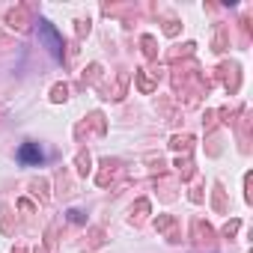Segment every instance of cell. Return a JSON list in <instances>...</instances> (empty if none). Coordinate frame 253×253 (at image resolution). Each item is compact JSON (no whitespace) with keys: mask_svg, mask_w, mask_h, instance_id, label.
Masks as SVG:
<instances>
[{"mask_svg":"<svg viewBox=\"0 0 253 253\" xmlns=\"http://www.w3.org/2000/svg\"><path fill=\"white\" fill-rule=\"evenodd\" d=\"M104 131H107V119H104V113L101 110H92L78 128H75V134H78V140H84V134L89 137V134H95V137H104Z\"/></svg>","mask_w":253,"mask_h":253,"instance_id":"6da1fadb","label":"cell"},{"mask_svg":"<svg viewBox=\"0 0 253 253\" xmlns=\"http://www.w3.org/2000/svg\"><path fill=\"white\" fill-rule=\"evenodd\" d=\"M39 36L45 39V45L51 48V54H54L57 60H63V51H66V45H63V36L54 30V24H51V21L39 18Z\"/></svg>","mask_w":253,"mask_h":253,"instance_id":"7a4b0ae2","label":"cell"},{"mask_svg":"<svg viewBox=\"0 0 253 253\" xmlns=\"http://www.w3.org/2000/svg\"><path fill=\"white\" fill-rule=\"evenodd\" d=\"M217 75H220V81H223L226 92H229V95H235V92H238V86H241V69H238V63H223V66L217 69Z\"/></svg>","mask_w":253,"mask_h":253,"instance_id":"3957f363","label":"cell"},{"mask_svg":"<svg viewBox=\"0 0 253 253\" xmlns=\"http://www.w3.org/2000/svg\"><path fill=\"white\" fill-rule=\"evenodd\" d=\"M119 173H122V161H116V158H101V170L95 173V182H98L101 188H107L110 182L119 179Z\"/></svg>","mask_w":253,"mask_h":253,"instance_id":"277c9868","label":"cell"},{"mask_svg":"<svg viewBox=\"0 0 253 253\" xmlns=\"http://www.w3.org/2000/svg\"><path fill=\"white\" fill-rule=\"evenodd\" d=\"M6 24L12 27V30H18V33H27L30 30V6H15V9H9L6 12Z\"/></svg>","mask_w":253,"mask_h":253,"instance_id":"5b68a950","label":"cell"},{"mask_svg":"<svg viewBox=\"0 0 253 253\" xmlns=\"http://www.w3.org/2000/svg\"><path fill=\"white\" fill-rule=\"evenodd\" d=\"M125 89H128V75H125V72H119L113 84L101 86V98H107V101H119V98L125 95Z\"/></svg>","mask_w":253,"mask_h":253,"instance_id":"8992f818","label":"cell"},{"mask_svg":"<svg viewBox=\"0 0 253 253\" xmlns=\"http://www.w3.org/2000/svg\"><path fill=\"white\" fill-rule=\"evenodd\" d=\"M191 238H194L200 247H211V241H214V229H211L206 220L197 217V220L191 223Z\"/></svg>","mask_w":253,"mask_h":253,"instance_id":"52a82bcc","label":"cell"},{"mask_svg":"<svg viewBox=\"0 0 253 253\" xmlns=\"http://www.w3.org/2000/svg\"><path fill=\"white\" fill-rule=\"evenodd\" d=\"M18 161H21L24 167H36V164H42V149H39V143H33V140L21 143V149H18Z\"/></svg>","mask_w":253,"mask_h":253,"instance_id":"ba28073f","label":"cell"},{"mask_svg":"<svg viewBox=\"0 0 253 253\" xmlns=\"http://www.w3.org/2000/svg\"><path fill=\"white\" fill-rule=\"evenodd\" d=\"M134 84H137L140 92H155V86H158V72L137 69V72H134Z\"/></svg>","mask_w":253,"mask_h":253,"instance_id":"9c48e42d","label":"cell"},{"mask_svg":"<svg viewBox=\"0 0 253 253\" xmlns=\"http://www.w3.org/2000/svg\"><path fill=\"white\" fill-rule=\"evenodd\" d=\"M155 229H158V232H167V238H170L173 244L182 241L179 232H176V217H173V214H158V217H155Z\"/></svg>","mask_w":253,"mask_h":253,"instance_id":"30bf717a","label":"cell"},{"mask_svg":"<svg viewBox=\"0 0 253 253\" xmlns=\"http://www.w3.org/2000/svg\"><path fill=\"white\" fill-rule=\"evenodd\" d=\"M149 211H152V206H149V200H137V203L131 206V211H128V220H131L134 226H140V223H146V217H149Z\"/></svg>","mask_w":253,"mask_h":253,"instance_id":"8fae6325","label":"cell"},{"mask_svg":"<svg viewBox=\"0 0 253 253\" xmlns=\"http://www.w3.org/2000/svg\"><path fill=\"white\" fill-rule=\"evenodd\" d=\"M226 45H229V27L217 24V27H214V39H211V51L223 54V51H226Z\"/></svg>","mask_w":253,"mask_h":253,"instance_id":"7c38bea8","label":"cell"},{"mask_svg":"<svg viewBox=\"0 0 253 253\" xmlns=\"http://www.w3.org/2000/svg\"><path fill=\"white\" fill-rule=\"evenodd\" d=\"M194 134H173V140H170V146L176 149V152H182V155H191V149H194Z\"/></svg>","mask_w":253,"mask_h":253,"instance_id":"4fadbf2b","label":"cell"},{"mask_svg":"<svg viewBox=\"0 0 253 253\" xmlns=\"http://www.w3.org/2000/svg\"><path fill=\"white\" fill-rule=\"evenodd\" d=\"M48 188H51V185H48V179H33V182H30V194H33L39 203H48V200H51Z\"/></svg>","mask_w":253,"mask_h":253,"instance_id":"5bb4252c","label":"cell"},{"mask_svg":"<svg viewBox=\"0 0 253 253\" xmlns=\"http://www.w3.org/2000/svg\"><path fill=\"white\" fill-rule=\"evenodd\" d=\"M211 206H214V211H226V191H223V185L220 182H214L211 185Z\"/></svg>","mask_w":253,"mask_h":253,"instance_id":"9a60e30c","label":"cell"},{"mask_svg":"<svg viewBox=\"0 0 253 253\" xmlns=\"http://www.w3.org/2000/svg\"><path fill=\"white\" fill-rule=\"evenodd\" d=\"M140 48H143V57H146V60H155V57H158V42H155L152 33H143V36H140Z\"/></svg>","mask_w":253,"mask_h":253,"instance_id":"2e32d148","label":"cell"},{"mask_svg":"<svg viewBox=\"0 0 253 253\" xmlns=\"http://www.w3.org/2000/svg\"><path fill=\"white\" fill-rule=\"evenodd\" d=\"M101 244H104V229H101V226H92V229L86 232V253L98 250Z\"/></svg>","mask_w":253,"mask_h":253,"instance_id":"e0dca14e","label":"cell"},{"mask_svg":"<svg viewBox=\"0 0 253 253\" xmlns=\"http://www.w3.org/2000/svg\"><path fill=\"white\" fill-rule=\"evenodd\" d=\"M0 232H3V235H12L15 232V226H12V209L6 203L0 206Z\"/></svg>","mask_w":253,"mask_h":253,"instance_id":"ac0fdd59","label":"cell"},{"mask_svg":"<svg viewBox=\"0 0 253 253\" xmlns=\"http://www.w3.org/2000/svg\"><path fill=\"white\" fill-rule=\"evenodd\" d=\"M98 78H101V66H98V63H89V66L84 69V75H81V86H92Z\"/></svg>","mask_w":253,"mask_h":253,"instance_id":"d6986e66","label":"cell"},{"mask_svg":"<svg viewBox=\"0 0 253 253\" xmlns=\"http://www.w3.org/2000/svg\"><path fill=\"white\" fill-rule=\"evenodd\" d=\"M75 167H78V176H86V173L92 170V158H89L86 149H81V152L75 155Z\"/></svg>","mask_w":253,"mask_h":253,"instance_id":"ffe728a7","label":"cell"},{"mask_svg":"<svg viewBox=\"0 0 253 253\" xmlns=\"http://www.w3.org/2000/svg\"><path fill=\"white\" fill-rule=\"evenodd\" d=\"M176 170H179V179H182V182H188V179H191V176L197 173V167H194V161H191L188 155L176 161Z\"/></svg>","mask_w":253,"mask_h":253,"instance_id":"44dd1931","label":"cell"},{"mask_svg":"<svg viewBox=\"0 0 253 253\" xmlns=\"http://www.w3.org/2000/svg\"><path fill=\"white\" fill-rule=\"evenodd\" d=\"M57 188H60V191H57L60 197L75 194V185H72V179H69V173H66V170H60V173H57Z\"/></svg>","mask_w":253,"mask_h":253,"instance_id":"7402d4cb","label":"cell"},{"mask_svg":"<svg viewBox=\"0 0 253 253\" xmlns=\"http://www.w3.org/2000/svg\"><path fill=\"white\" fill-rule=\"evenodd\" d=\"M66 98H69V84H54L51 86V101L54 104H63Z\"/></svg>","mask_w":253,"mask_h":253,"instance_id":"603a6c76","label":"cell"},{"mask_svg":"<svg viewBox=\"0 0 253 253\" xmlns=\"http://www.w3.org/2000/svg\"><path fill=\"white\" fill-rule=\"evenodd\" d=\"M149 173L152 176H158V179H164V173H167V161L158 155V158H149Z\"/></svg>","mask_w":253,"mask_h":253,"instance_id":"cb8c5ba5","label":"cell"},{"mask_svg":"<svg viewBox=\"0 0 253 253\" xmlns=\"http://www.w3.org/2000/svg\"><path fill=\"white\" fill-rule=\"evenodd\" d=\"M194 48H197L194 42H185L182 48H176V51H170V54H167V60H179V57H194Z\"/></svg>","mask_w":253,"mask_h":253,"instance_id":"d4e9b609","label":"cell"},{"mask_svg":"<svg viewBox=\"0 0 253 253\" xmlns=\"http://www.w3.org/2000/svg\"><path fill=\"white\" fill-rule=\"evenodd\" d=\"M161 200H164V203L176 200V185H173V182H161Z\"/></svg>","mask_w":253,"mask_h":253,"instance_id":"484cf974","label":"cell"},{"mask_svg":"<svg viewBox=\"0 0 253 253\" xmlns=\"http://www.w3.org/2000/svg\"><path fill=\"white\" fill-rule=\"evenodd\" d=\"M54 235H57V223H51V226H48V232H45V250H51V247L57 244V238H54Z\"/></svg>","mask_w":253,"mask_h":253,"instance_id":"4316f807","label":"cell"},{"mask_svg":"<svg viewBox=\"0 0 253 253\" xmlns=\"http://www.w3.org/2000/svg\"><path fill=\"white\" fill-rule=\"evenodd\" d=\"M75 33H78V39H84V36L89 33V18H86V21H84V18L75 21Z\"/></svg>","mask_w":253,"mask_h":253,"instance_id":"83f0119b","label":"cell"},{"mask_svg":"<svg viewBox=\"0 0 253 253\" xmlns=\"http://www.w3.org/2000/svg\"><path fill=\"white\" fill-rule=\"evenodd\" d=\"M217 113L214 110H206V119H203V125H206V131H214V125H217V119H214Z\"/></svg>","mask_w":253,"mask_h":253,"instance_id":"f1b7e54d","label":"cell"},{"mask_svg":"<svg viewBox=\"0 0 253 253\" xmlns=\"http://www.w3.org/2000/svg\"><path fill=\"white\" fill-rule=\"evenodd\" d=\"M238 226H241V220H229V223L223 226V235H226V238H232V235L238 232Z\"/></svg>","mask_w":253,"mask_h":253,"instance_id":"f546056e","label":"cell"},{"mask_svg":"<svg viewBox=\"0 0 253 253\" xmlns=\"http://www.w3.org/2000/svg\"><path fill=\"white\" fill-rule=\"evenodd\" d=\"M164 33H167V36H176V33H179V21H173V18H170V21L164 24Z\"/></svg>","mask_w":253,"mask_h":253,"instance_id":"4dcf8cb0","label":"cell"},{"mask_svg":"<svg viewBox=\"0 0 253 253\" xmlns=\"http://www.w3.org/2000/svg\"><path fill=\"white\" fill-rule=\"evenodd\" d=\"M69 220H72V223H84V211L72 209V211H69Z\"/></svg>","mask_w":253,"mask_h":253,"instance_id":"1f68e13d","label":"cell"},{"mask_svg":"<svg viewBox=\"0 0 253 253\" xmlns=\"http://www.w3.org/2000/svg\"><path fill=\"white\" fill-rule=\"evenodd\" d=\"M9 48H12V39L6 33H0V51H9Z\"/></svg>","mask_w":253,"mask_h":253,"instance_id":"d6a6232c","label":"cell"},{"mask_svg":"<svg viewBox=\"0 0 253 253\" xmlns=\"http://www.w3.org/2000/svg\"><path fill=\"white\" fill-rule=\"evenodd\" d=\"M191 203H203V188H194L191 191Z\"/></svg>","mask_w":253,"mask_h":253,"instance_id":"836d02e7","label":"cell"},{"mask_svg":"<svg viewBox=\"0 0 253 253\" xmlns=\"http://www.w3.org/2000/svg\"><path fill=\"white\" fill-rule=\"evenodd\" d=\"M18 206H21V211H33V203H27V200H21Z\"/></svg>","mask_w":253,"mask_h":253,"instance_id":"e575fe53","label":"cell"},{"mask_svg":"<svg viewBox=\"0 0 253 253\" xmlns=\"http://www.w3.org/2000/svg\"><path fill=\"white\" fill-rule=\"evenodd\" d=\"M12 253H27V247H15V250H12Z\"/></svg>","mask_w":253,"mask_h":253,"instance_id":"d590c367","label":"cell"},{"mask_svg":"<svg viewBox=\"0 0 253 253\" xmlns=\"http://www.w3.org/2000/svg\"><path fill=\"white\" fill-rule=\"evenodd\" d=\"M33 253H48V250H45V247H36V250H33Z\"/></svg>","mask_w":253,"mask_h":253,"instance_id":"8d00e7d4","label":"cell"}]
</instances>
